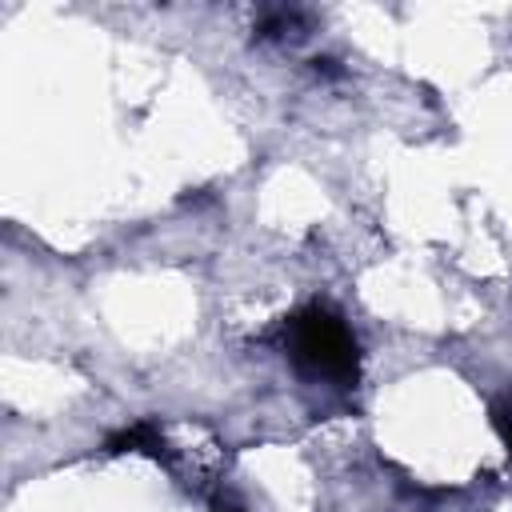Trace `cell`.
Listing matches in <instances>:
<instances>
[{
  "label": "cell",
  "mask_w": 512,
  "mask_h": 512,
  "mask_svg": "<svg viewBox=\"0 0 512 512\" xmlns=\"http://www.w3.org/2000/svg\"><path fill=\"white\" fill-rule=\"evenodd\" d=\"M492 424H496V432H500V440L508 444V460H512V404H508V400L492 408Z\"/></svg>",
  "instance_id": "4"
},
{
  "label": "cell",
  "mask_w": 512,
  "mask_h": 512,
  "mask_svg": "<svg viewBox=\"0 0 512 512\" xmlns=\"http://www.w3.org/2000/svg\"><path fill=\"white\" fill-rule=\"evenodd\" d=\"M284 348L292 364L312 380L348 388L360 376V344L348 320L328 304H308L292 312L284 324Z\"/></svg>",
  "instance_id": "1"
},
{
  "label": "cell",
  "mask_w": 512,
  "mask_h": 512,
  "mask_svg": "<svg viewBox=\"0 0 512 512\" xmlns=\"http://www.w3.org/2000/svg\"><path fill=\"white\" fill-rule=\"evenodd\" d=\"M108 452H144V456H160L164 452V436L156 420H136L128 428H120L116 436H108Z\"/></svg>",
  "instance_id": "2"
},
{
  "label": "cell",
  "mask_w": 512,
  "mask_h": 512,
  "mask_svg": "<svg viewBox=\"0 0 512 512\" xmlns=\"http://www.w3.org/2000/svg\"><path fill=\"white\" fill-rule=\"evenodd\" d=\"M260 36H272V40H296V36H304V12L300 8H268L264 16H260Z\"/></svg>",
  "instance_id": "3"
},
{
  "label": "cell",
  "mask_w": 512,
  "mask_h": 512,
  "mask_svg": "<svg viewBox=\"0 0 512 512\" xmlns=\"http://www.w3.org/2000/svg\"><path fill=\"white\" fill-rule=\"evenodd\" d=\"M212 512H248V504H244L240 496H232V492H220V496L212 500Z\"/></svg>",
  "instance_id": "5"
}]
</instances>
